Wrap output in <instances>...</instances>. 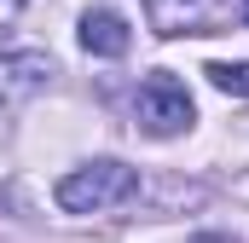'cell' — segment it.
I'll return each mask as SVG.
<instances>
[{
  "label": "cell",
  "instance_id": "cell-1",
  "mask_svg": "<svg viewBox=\"0 0 249 243\" xmlns=\"http://www.w3.org/2000/svg\"><path fill=\"white\" fill-rule=\"evenodd\" d=\"M139 191V168H127L116 156H93V162H81V168H70L58 180V208L64 214H105V208H116Z\"/></svg>",
  "mask_w": 249,
  "mask_h": 243
},
{
  "label": "cell",
  "instance_id": "cell-2",
  "mask_svg": "<svg viewBox=\"0 0 249 243\" xmlns=\"http://www.w3.org/2000/svg\"><path fill=\"white\" fill-rule=\"evenodd\" d=\"M133 122H139L151 139H174V133H186L191 122H197V104H191L186 81L168 75V69L145 75L139 93H133Z\"/></svg>",
  "mask_w": 249,
  "mask_h": 243
},
{
  "label": "cell",
  "instance_id": "cell-3",
  "mask_svg": "<svg viewBox=\"0 0 249 243\" xmlns=\"http://www.w3.org/2000/svg\"><path fill=\"white\" fill-rule=\"evenodd\" d=\"M145 17H151V29H157L162 41L232 29V6H226V0H145Z\"/></svg>",
  "mask_w": 249,
  "mask_h": 243
},
{
  "label": "cell",
  "instance_id": "cell-4",
  "mask_svg": "<svg viewBox=\"0 0 249 243\" xmlns=\"http://www.w3.org/2000/svg\"><path fill=\"white\" fill-rule=\"evenodd\" d=\"M47 81H53V58L47 52H12V58H0V122L12 110H23Z\"/></svg>",
  "mask_w": 249,
  "mask_h": 243
},
{
  "label": "cell",
  "instance_id": "cell-5",
  "mask_svg": "<svg viewBox=\"0 0 249 243\" xmlns=\"http://www.w3.org/2000/svg\"><path fill=\"white\" fill-rule=\"evenodd\" d=\"M75 35H81V47L93 58H127V47H133V23L116 6H87L81 23H75Z\"/></svg>",
  "mask_w": 249,
  "mask_h": 243
},
{
  "label": "cell",
  "instance_id": "cell-6",
  "mask_svg": "<svg viewBox=\"0 0 249 243\" xmlns=\"http://www.w3.org/2000/svg\"><path fill=\"white\" fill-rule=\"evenodd\" d=\"M203 75H209L220 93H232V99H249V58H244V64H209Z\"/></svg>",
  "mask_w": 249,
  "mask_h": 243
},
{
  "label": "cell",
  "instance_id": "cell-7",
  "mask_svg": "<svg viewBox=\"0 0 249 243\" xmlns=\"http://www.w3.org/2000/svg\"><path fill=\"white\" fill-rule=\"evenodd\" d=\"M18 17H23V0H0V47H6V35L18 29Z\"/></svg>",
  "mask_w": 249,
  "mask_h": 243
},
{
  "label": "cell",
  "instance_id": "cell-8",
  "mask_svg": "<svg viewBox=\"0 0 249 243\" xmlns=\"http://www.w3.org/2000/svg\"><path fill=\"white\" fill-rule=\"evenodd\" d=\"M244 29H249V0H244Z\"/></svg>",
  "mask_w": 249,
  "mask_h": 243
}]
</instances>
